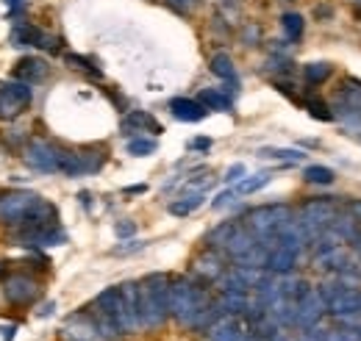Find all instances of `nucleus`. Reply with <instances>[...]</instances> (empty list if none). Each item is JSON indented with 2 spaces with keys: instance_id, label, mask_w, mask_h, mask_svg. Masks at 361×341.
Wrapping results in <instances>:
<instances>
[{
  "instance_id": "41",
  "label": "nucleus",
  "mask_w": 361,
  "mask_h": 341,
  "mask_svg": "<svg viewBox=\"0 0 361 341\" xmlns=\"http://www.w3.org/2000/svg\"><path fill=\"white\" fill-rule=\"evenodd\" d=\"M6 6L11 8V14H17V11H20V6H23V0H6Z\"/></svg>"
},
{
  "instance_id": "16",
  "label": "nucleus",
  "mask_w": 361,
  "mask_h": 341,
  "mask_svg": "<svg viewBox=\"0 0 361 341\" xmlns=\"http://www.w3.org/2000/svg\"><path fill=\"white\" fill-rule=\"evenodd\" d=\"M64 336L73 341H92L97 339V328H94V319L87 314H78V316H70L67 325H64Z\"/></svg>"
},
{
  "instance_id": "17",
  "label": "nucleus",
  "mask_w": 361,
  "mask_h": 341,
  "mask_svg": "<svg viewBox=\"0 0 361 341\" xmlns=\"http://www.w3.org/2000/svg\"><path fill=\"white\" fill-rule=\"evenodd\" d=\"M247 336L245 328L233 319V316H220L212 328H209V341H242Z\"/></svg>"
},
{
  "instance_id": "36",
  "label": "nucleus",
  "mask_w": 361,
  "mask_h": 341,
  "mask_svg": "<svg viewBox=\"0 0 361 341\" xmlns=\"http://www.w3.org/2000/svg\"><path fill=\"white\" fill-rule=\"evenodd\" d=\"M142 247H145L142 242H128L126 247H117L114 253H117V256H126V253H136V250H142Z\"/></svg>"
},
{
  "instance_id": "24",
  "label": "nucleus",
  "mask_w": 361,
  "mask_h": 341,
  "mask_svg": "<svg viewBox=\"0 0 361 341\" xmlns=\"http://www.w3.org/2000/svg\"><path fill=\"white\" fill-rule=\"evenodd\" d=\"M272 180L270 172H256V175H247V178H242L239 183H236V194H253V192H259V189H264L267 183Z\"/></svg>"
},
{
  "instance_id": "44",
  "label": "nucleus",
  "mask_w": 361,
  "mask_h": 341,
  "mask_svg": "<svg viewBox=\"0 0 361 341\" xmlns=\"http://www.w3.org/2000/svg\"><path fill=\"white\" fill-rule=\"evenodd\" d=\"M3 272H6V264H3V261H0V275H3Z\"/></svg>"
},
{
  "instance_id": "3",
  "label": "nucleus",
  "mask_w": 361,
  "mask_h": 341,
  "mask_svg": "<svg viewBox=\"0 0 361 341\" xmlns=\"http://www.w3.org/2000/svg\"><path fill=\"white\" fill-rule=\"evenodd\" d=\"M289 219H292L289 206H283V203H270V206H259V209H253V211L245 216V225L250 228V233H253L259 242L270 244Z\"/></svg>"
},
{
  "instance_id": "10",
  "label": "nucleus",
  "mask_w": 361,
  "mask_h": 341,
  "mask_svg": "<svg viewBox=\"0 0 361 341\" xmlns=\"http://www.w3.org/2000/svg\"><path fill=\"white\" fill-rule=\"evenodd\" d=\"M8 39L14 47H45V50H56V39L42 34L39 28L28 25V23H17L8 34Z\"/></svg>"
},
{
  "instance_id": "31",
  "label": "nucleus",
  "mask_w": 361,
  "mask_h": 341,
  "mask_svg": "<svg viewBox=\"0 0 361 341\" xmlns=\"http://www.w3.org/2000/svg\"><path fill=\"white\" fill-rule=\"evenodd\" d=\"M245 164H233V167H231V170L226 172V178H223V180H226V183H239V180H242V178H245Z\"/></svg>"
},
{
  "instance_id": "33",
  "label": "nucleus",
  "mask_w": 361,
  "mask_h": 341,
  "mask_svg": "<svg viewBox=\"0 0 361 341\" xmlns=\"http://www.w3.org/2000/svg\"><path fill=\"white\" fill-rule=\"evenodd\" d=\"M114 233H117L120 239H126V236H134V233H136V225L131 222V219H126V222H120V225L114 228Z\"/></svg>"
},
{
  "instance_id": "8",
  "label": "nucleus",
  "mask_w": 361,
  "mask_h": 341,
  "mask_svg": "<svg viewBox=\"0 0 361 341\" xmlns=\"http://www.w3.org/2000/svg\"><path fill=\"white\" fill-rule=\"evenodd\" d=\"M3 294L11 305H31L37 302L39 294H42V286L28 278V275H11L6 283H3Z\"/></svg>"
},
{
  "instance_id": "18",
  "label": "nucleus",
  "mask_w": 361,
  "mask_h": 341,
  "mask_svg": "<svg viewBox=\"0 0 361 341\" xmlns=\"http://www.w3.org/2000/svg\"><path fill=\"white\" fill-rule=\"evenodd\" d=\"M209 67H212V73L220 78V81H226L228 86H239V78H236V67H233V58L228 56V53H214L212 56V61H209Z\"/></svg>"
},
{
  "instance_id": "20",
  "label": "nucleus",
  "mask_w": 361,
  "mask_h": 341,
  "mask_svg": "<svg viewBox=\"0 0 361 341\" xmlns=\"http://www.w3.org/2000/svg\"><path fill=\"white\" fill-rule=\"evenodd\" d=\"M281 28H283V37L289 42H300V37L306 31V20L298 11H286V14H281Z\"/></svg>"
},
{
  "instance_id": "40",
  "label": "nucleus",
  "mask_w": 361,
  "mask_h": 341,
  "mask_svg": "<svg viewBox=\"0 0 361 341\" xmlns=\"http://www.w3.org/2000/svg\"><path fill=\"white\" fill-rule=\"evenodd\" d=\"M53 311H56V302H47L45 308H42V311H39V316H42V319H45V316H50V314H53Z\"/></svg>"
},
{
  "instance_id": "42",
  "label": "nucleus",
  "mask_w": 361,
  "mask_h": 341,
  "mask_svg": "<svg viewBox=\"0 0 361 341\" xmlns=\"http://www.w3.org/2000/svg\"><path fill=\"white\" fill-rule=\"evenodd\" d=\"M145 189H147V186H128V189H126V194H142Z\"/></svg>"
},
{
  "instance_id": "35",
  "label": "nucleus",
  "mask_w": 361,
  "mask_h": 341,
  "mask_svg": "<svg viewBox=\"0 0 361 341\" xmlns=\"http://www.w3.org/2000/svg\"><path fill=\"white\" fill-rule=\"evenodd\" d=\"M167 3H170L176 11H180V14H186V11L195 6V0H167Z\"/></svg>"
},
{
  "instance_id": "29",
  "label": "nucleus",
  "mask_w": 361,
  "mask_h": 341,
  "mask_svg": "<svg viewBox=\"0 0 361 341\" xmlns=\"http://www.w3.org/2000/svg\"><path fill=\"white\" fill-rule=\"evenodd\" d=\"M64 61H67L73 70H78V73H87L90 78H100V70L92 64L90 58H84V56H73V53H70V56H64Z\"/></svg>"
},
{
  "instance_id": "43",
  "label": "nucleus",
  "mask_w": 361,
  "mask_h": 341,
  "mask_svg": "<svg viewBox=\"0 0 361 341\" xmlns=\"http://www.w3.org/2000/svg\"><path fill=\"white\" fill-rule=\"evenodd\" d=\"M317 17H331V8H325V6H319V8H317Z\"/></svg>"
},
{
  "instance_id": "11",
  "label": "nucleus",
  "mask_w": 361,
  "mask_h": 341,
  "mask_svg": "<svg viewBox=\"0 0 361 341\" xmlns=\"http://www.w3.org/2000/svg\"><path fill=\"white\" fill-rule=\"evenodd\" d=\"M17 242L23 247H56L67 242V233L59 225H47V228H37V230H25L17 233Z\"/></svg>"
},
{
  "instance_id": "39",
  "label": "nucleus",
  "mask_w": 361,
  "mask_h": 341,
  "mask_svg": "<svg viewBox=\"0 0 361 341\" xmlns=\"http://www.w3.org/2000/svg\"><path fill=\"white\" fill-rule=\"evenodd\" d=\"M350 213H353V216H356V219L361 222V200H356V203H350Z\"/></svg>"
},
{
  "instance_id": "37",
  "label": "nucleus",
  "mask_w": 361,
  "mask_h": 341,
  "mask_svg": "<svg viewBox=\"0 0 361 341\" xmlns=\"http://www.w3.org/2000/svg\"><path fill=\"white\" fill-rule=\"evenodd\" d=\"M212 147V139H192L189 142V150H209Z\"/></svg>"
},
{
  "instance_id": "21",
  "label": "nucleus",
  "mask_w": 361,
  "mask_h": 341,
  "mask_svg": "<svg viewBox=\"0 0 361 341\" xmlns=\"http://www.w3.org/2000/svg\"><path fill=\"white\" fill-rule=\"evenodd\" d=\"M200 206H203V192H195V194H186V197L173 200V203L167 206V211L173 213V216H189V213L197 211Z\"/></svg>"
},
{
  "instance_id": "7",
  "label": "nucleus",
  "mask_w": 361,
  "mask_h": 341,
  "mask_svg": "<svg viewBox=\"0 0 361 341\" xmlns=\"http://www.w3.org/2000/svg\"><path fill=\"white\" fill-rule=\"evenodd\" d=\"M37 200H39V194L25 192V189H17V192L3 194L0 197V222H6V225L14 228L25 213L37 206Z\"/></svg>"
},
{
  "instance_id": "9",
  "label": "nucleus",
  "mask_w": 361,
  "mask_h": 341,
  "mask_svg": "<svg viewBox=\"0 0 361 341\" xmlns=\"http://www.w3.org/2000/svg\"><path fill=\"white\" fill-rule=\"evenodd\" d=\"M300 250L289 247V244H281V242H272L270 250H267V261H264V269L272 275H289L298 264Z\"/></svg>"
},
{
  "instance_id": "4",
  "label": "nucleus",
  "mask_w": 361,
  "mask_h": 341,
  "mask_svg": "<svg viewBox=\"0 0 361 341\" xmlns=\"http://www.w3.org/2000/svg\"><path fill=\"white\" fill-rule=\"evenodd\" d=\"M34 100V89L31 84L23 81H8L0 86V120H14L20 117Z\"/></svg>"
},
{
  "instance_id": "22",
  "label": "nucleus",
  "mask_w": 361,
  "mask_h": 341,
  "mask_svg": "<svg viewBox=\"0 0 361 341\" xmlns=\"http://www.w3.org/2000/svg\"><path fill=\"white\" fill-rule=\"evenodd\" d=\"M236 225L239 222H223V225H217L214 230H209V236H206V244H209V250H226L228 239H231V233L236 230Z\"/></svg>"
},
{
  "instance_id": "34",
  "label": "nucleus",
  "mask_w": 361,
  "mask_h": 341,
  "mask_svg": "<svg viewBox=\"0 0 361 341\" xmlns=\"http://www.w3.org/2000/svg\"><path fill=\"white\" fill-rule=\"evenodd\" d=\"M233 197H236V192H233V189H228V192H223V194H217V197H214V203H212V206H214V209H226Z\"/></svg>"
},
{
  "instance_id": "13",
  "label": "nucleus",
  "mask_w": 361,
  "mask_h": 341,
  "mask_svg": "<svg viewBox=\"0 0 361 341\" xmlns=\"http://www.w3.org/2000/svg\"><path fill=\"white\" fill-rule=\"evenodd\" d=\"M192 272H195V278H197V280H203V283H214V280H220V278L226 275L223 256H220L217 250H206L203 256L195 258Z\"/></svg>"
},
{
  "instance_id": "2",
  "label": "nucleus",
  "mask_w": 361,
  "mask_h": 341,
  "mask_svg": "<svg viewBox=\"0 0 361 341\" xmlns=\"http://www.w3.org/2000/svg\"><path fill=\"white\" fill-rule=\"evenodd\" d=\"M209 289L197 278H176L170 283V316H176L180 325L192 328L195 319L212 305Z\"/></svg>"
},
{
  "instance_id": "6",
  "label": "nucleus",
  "mask_w": 361,
  "mask_h": 341,
  "mask_svg": "<svg viewBox=\"0 0 361 341\" xmlns=\"http://www.w3.org/2000/svg\"><path fill=\"white\" fill-rule=\"evenodd\" d=\"M106 153L100 150H67L61 161V175L67 178H81V175H94L103 170Z\"/></svg>"
},
{
  "instance_id": "27",
  "label": "nucleus",
  "mask_w": 361,
  "mask_h": 341,
  "mask_svg": "<svg viewBox=\"0 0 361 341\" xmlns=\"http://www.w3.org/2000/svg\"><path fill=\"white\" fill-rule=\"evenodd\" d=\"M306 111L319 120V123H331L334 120V111H331V106L325 103V100H319V97H306Z\"/></svg>"
},
{
  "instance_id": "1",
  "label": "nucleus",
  "mask_w": 361,
  "mask_h": 341,
  "mask_svg": "<svg viewBox=\"0 0 361 341\" xmlns=\"http://www.w3.org/2000/svg\"><path fill=\"white\" fill-rule=\"evenodd\" d=\"M170 283L164 272H153L139 283V322L142 328H161L170 319Z\"/></svg>"
},
{
  "instance_id": "32",
  "label": "nucleus",
  "mask_w": 361,
  "mask_h": 341,
  "mask_svg": "<svg viewBox=\"0 0 361 341\" xmlns=\"http://www.w3.org/2000/svg\"><path fill=\"white\" fill-rule=\"evenodd\" d=\"M242 39H245V44H259V39H262L259 25H247V28L242 31Z\"/></svg>"
},
{
  "instance_id": "30",
  "label": "nucleus",
  "mask_w": 361,
  "mask_h": 341,
  "mask_svg": "<svg viewBox=\"0 0 361 341\" xmlns=\"http://www.w3.org/2000/svg\"><path fill=\"white\" fill-rule=\"evenodd\" d=\"M159 150V144H156V139H131L128 142V153L131 156H150V153H156Z\"/></svg>"
},
{
  "instance_id": "19",
  "label": "nucleus",
  "mask_w": 361,
  "mask_h": 341,
  "mask_svg": "<svg viewBox=\"0 0 361 341\" xmlns=\"http://www.w3.org/2000/svg\"><path fill=\"white\" fill-rule=\"evenodd\" d=\"M123 130L126 136L131 133H139V130H150V133H161V125L147 114V111H128V117L123 120Z\"/></svg>"
},
{
  "instance_id": "15",
  "label": "nucleus",
  "mask_w": 361,
  "mask_h": 341,
  "mask_svg": "<svg viewBox=\"0 0 361 341\" xmlns=\"http://www.w3.org/2000/svg\"><path fill=\"white\" fill-rule=\"evenodd\" d=\"M170 111L180 123H200L209 114V108L200 100H192V97H173L170 100Z\"/></svg>"
},
{
  "instance_id": "26",
  "label": "nucleus",
  "mask_w": 361,
  "mask_h": 341,
  "mask_svg": "<svg viewBox=\"0 0 361 341\" xmlns=\"http://www.w3.org/2000/svg\"><path fill=\"white\" fill-rule=\"evenodd\" d=\"M259 156H264V159H278V161H289V164L306 159V153H300V150H289V147H264Z\"/></svg>"
},
{
  "instance_id": "23",
  "label": "nucleus",
  "mask_w": 361,
  "mask_h": 341,
  "mask_svg": "<svg viewBox=\"0 0 361 341\" xmlns=\"http://www.w3.org/2000/svg\"><path fill=\"white\" fill-rule=\"evenodd\" d=\"M200 103L209 111H228L231 108V94L220 92V89H203L200 92Z\"/></svg>"
},
{
  "instance_id": "25",
  "label": "nucleus",
  "mask_w": 361,
  "mask_h": 341,
  "mask_svg": "<svg viewBox=\"0 0 361 341\" xmlns=\"http://www.w3.org/2000/svg\"><path fill=\"white\" fill-rule=\"evenodd\" d=\"M331 73H334V67L328 64V61H312V64H306L303 67V78H306V84H325L328 78H331Z\"/></svg>"
},
{
  "instance_id": "14",
  "label": "nucleus",
  "mask_w": 361,
  "mask_h": 341,
  "mask_svg": "<svg viewBox=\"0 0 361 341\" xmlns=\"http://www.w3.org/2000/svg\"><path fill=\"white\" fill-rule=\"evenodd\" d=\"M50 67H47L45 58H37V56H28V58H20L17 67H14V78L23 81V84H37V81H45Z\"/></svg>"
},
{
  "instance_id": "5",
  "label": "nucleus",
  "mask_w": 361,
  "mask_h": 341,
  "mask_svg": "<svg viewBox=\"0 0 361 341\" xmlns=\"http://www.w3.org/2000/svg\"><path fill=\"white\" fill-rule=\"evenodd\" d=\"M64 147L53 144V142H31L25 147V164L31 170L39 172H61V161H64Z\"/></svg>"
},
{
  "instance_id": "12",
  "label": "nucleus",
  "mask_w": 361,
  "mask_h": 341,
  "mask_svg": "<svg viewBox=\"0 0 361 341\" xmlns=\"http://www.w3.org/2000/svg\"><path fill=\"white\" fill-rule=\"evenodd\" d=\"M322 311H328L322 297L317 292H309L306 297L295 302V325L298 328H314L317 322L322 319Z\"/></svg>"
},
{
  "instance_id": "38",
  "label": "nucleus",
  "mask_w": 361,
  "mask_h": 341,
  "mask_svg": "<svg viewBox=\"0 0 361 341\" xmlns=\"http://www.w3.org/2000/svg\"><path fill=\"white\" fill-rule=\"evenodd\" d=\"M0 333H3V341H14L17 325H0Z\"/></svg>"
},
{
  "instance_id": "28",
  "label": "nucleus",
  "mask_w": 361,
  "mask_h": 341,
  "mask_svg": "<svg viewBox=\"0 0 361 341\" xmlns=\"http://www.w3.org/2000/svg\"><path fill=\"white\" fill-rule=\"evenodd\" d=\"M303 178H306L309 183H314V186H328V183H334V172L328 170V167H319V164L306 167V170H303Z\"/></svg>"
}]
</instances>
